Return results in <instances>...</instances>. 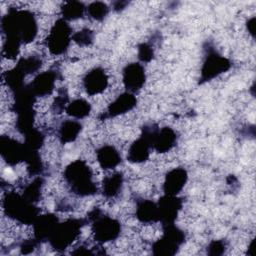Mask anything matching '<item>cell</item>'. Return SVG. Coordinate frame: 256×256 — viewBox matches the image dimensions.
I'll return each mask as SVG.
<instances>
[{
	"label": "cell",
	"mask_w": 256,
	"mask_h": 256,
	"mask_svg": "<svg viewBox=\"0 0 256 256\" xmlns=\"http://www.w3.org/2000/svg\"><path fill=\"white\" fill-rule=\"evenodd\" d=\"M87 220L82 218H70L57 224L52 233L49 243L56 251H64L79 237Z\"/></svg>",
	"instance_id": "5b68a950"
},
{
	"label": "cell",
	"mask_w": 256,
	"mask_h": 256,
	"mask_svg": "<svg viewBox=\"0 0 256 256\" xmlns=\"http://www.w3.org/2000/svg\"><path fill=\"white\" fill-rule=\"evenodd\" d=\"M41 65H42V60L38 56L33 55V56L21 58L16 64V68L26 76L28 74H32L38 71Z\"/></svg>",
	"instance_id": "484cf974"
},
{
	"label": "cell",
	"mask_w": 256,
	"mask_h": 256,
	"mask_svg": "<svg viewBox=\"0 0 256 256\" xmlns=\"http://www.w3.org/2000/svg\"><path fill=\"white\" fill-rule=\"evenodd\" d=\"M99 165L103 169H114L121 163V156L112 145H104L96 152Z\"/></svg>",
	"instance_id": "ffe728a7"
},
{
	"label": "cell",
	"mask_w": 256,
	"mask_h": 256,
	"mask_svg": "<svg viewBox=\"0 0 256 256\" xmlns=\"http://www.w3.org/2000/svg\"><path fill=\"white\" fill-rule=\"evenodd\" d=\"M188 180L187 171L184 168L177 167L167 172L164 183L163 191L167 195H178L179 192L184 188Z\"/></svg>",
	"instance_id": "e0dca14e"
},
{
	"label": "cell",
	"mask_w": 256,
	"mask_h": 256,
	"mask_svg": "<svg viewBox=\"0 0 256 256\" xmlns=\"http://www.w3.org/2000/svg\"><path fill=\"white\" fill-rule=\"evenodd\" d=\"M58 78V72L55 70H48L39 73L28 85L29 89L36 97H43L50 95L55 87V82Z\"/></svg>",
	"instance_id": "4fadbf2b"
},
{
	"label": "cell",
	"mask_w": 256,
	"mask_h": 256,
	"mask_svg": "<svg viewBox=\"0 0 256 256\" xmlns=\"http://www.w3.org/2000/svg\"><path fill=\"white\" fill-rule=\"evenodd\" d=\"M21 44L22 43L19 40L13 37H5L3 41V46H2L3 55L9 59L15 58L19 54Z\"/></svg>",
	"instance_id": "f546056e"
},
{
	"label": "cell",
	"mask_w": 256,
	"mask_h": 256,
	"mask_svg": "<svg viewBox=\"0 0 256 256\" xmlns=\"http://www.w3.org/2000/svg\"><path fill=\"white\" fill-rule=\"evenodd\" d=\"M65 111L69 116L75 119H82L89 115L91 111V105L85 99H75L68 103Z\"/></svg>",
	"instance_id": "cb8c5ba5"
},
{
	"label": "cell",
	"mask_w": 256,
	"mask_h": 256,
	"mask_svg": "<svg viewBox=\"0 0 256 256\" xmlns=\"http://www.w3.org/2000/svg\"><path fill=\"white\" fill-rule=\"evenodd\" d=\"M58 223H59V219L55 214L47 213V214L39 215L35 220V222L32 224L33 231H34V238L39 243L49 241Z\"/></svg>",
	"instance_id": "5bb4252c"
},
{
	"label": "cell",
	"mask_w": 256,
	"mask_h": 256,
	"mask_svg": "<svg viewBox=\"0 0 256 256\" xmlns=\"http://www.w3.org/2000/svg\"><path fill=\"white\" fill-rule=\"evenodd\" d=\"M43 185H44L43 178L40 176H37L36 178H34V180L32 182H30L28 185L25 186V188L22 192V196L26 200L36 204L41 198Z\"/></svg>",
	"instance_id": "d4e9b609"
},
{
	"label": "cell",
	"mask_w": 256,
	"mask_h": 256,
	"mask_svg": "<svg viewBox=\"0 0 256 256\" xmlns=\"http://www.w3.org/2000/svg\"><path fill=\"white\" fill-rule=\"evenodd\" d=\"M154 56V49L149 43H141L138 46V58L141 62H150Z\"/></svg>",
	"instance_id": "d6a6232c"
},
{
	"label": "cell",
	"mask_w": 256,
	"mask_h": 256,
	"mask_svg": "<svg viewBox=\"0 0 256 256\" xmlns=\"http://www.w3.org/2000/svg\"><path fill=\"white\" fill-rule=\"evenodd\" d=\"M177 142V134L170 127L157 128L152 139V148L158 153L170 151Z\"/></svg>",
	"instance_id": "ac0fdd59"
},
{
	"label": "cell",
	"mask_w": 256,
	"mask_h": 256,
	"mask_svg": "<svg viewBox=\"0 0 256 256\" xmlns=\"http://www.w3.org/2000/svg\"><path fill=\"white\" fill-rule=\"evenodd\" d=\"M226 245L223 241L221 240H214L212 241L208 247H207V253L209 255H213V256H219L222 255L225 251Z\"/></svg>",
	"instance_id": "836d02e7"
},
{
	"label": "cell",
	"mask_w": 256,
	"mask_h": 256,
	"mask_svg": "<svg viewBox=\"0 0 256 256\" xmlns=\"http://www.w3.org/2000/svg\"><path fill=\"white\" fill-rule=\"evenodd\" d=\"M123 174L121 172H114L103 179L102 193L106 198H114L120 194L123 188Z\"/></svg>",
	"instance_id": "7402d4cb"
},
{
	"label": "cell",
	"mask_w": 256,
	"mask_h": 256,
	"mask_svg": "<svg viewBox=\"0 0 256 256\" xmlns=\"http://www.w3.org/2000/svg\"><path fill=\"white\" fill-rule=\"evenodd\" d=\"M86 10L85 5L80 1H67L61 7V14L65 21H73L83 17Z\"/></svg>",
	"instance_id": "603a6c76"
},
{
	"label": "cell",
	"mask_w": 256,
	"mask_h": 256,
	"mask_svg": "<svg viewBox=\"0 0 256 256\" xmlns=\"http://www.w3.org/2000/svg\"><path fill=\"white\" fill-rule=\"evenodd\" d=\"M82 130V124L77 120H65L58 128L59 140L63 143H71L77 139Z\"/></svg>",
	"instance_id": "44dd1931"
},
{
	"label": "cell",
	"mask_w": 256,
	"mask_h": 256,
	"mask_svg": "<svg viewBox=\"0 0 256 256\" xmlns=\"http://www.w3.org/2000/svg\"><path fill=\"white\" fill-rule=\"evenodd\" d=\"M182 199L177 195H167L164 194L157 202L159 222L164 225L174 224L181 208Z\"/></svg>",
	"instance_id": "30bf717a"
},
{
	"label": "cell",
	"mask_w": 256,
	"mask_h": 256,
	"mask_svg": "<svg viewBox=\"0 0 256 256\" xmlns=\"http://www.w3.org/2000/svg\"><path fill=\"white\" fill-rule=\"evenodd\" d=\"M122 79L126 90L134 94L144 86L146 80L145 69L140 63H130L123 69Z\"/></svg>",
	"instance_id": "7c38bea8"
},
{
	"label": "cell",
	"mask_w": 256,
	"mask_h": 256,
	"mask_svg": "<svg viewBox=\"0 0 256 256\" xmlns=\"http://www.w3.org/2000/svg\"><path fill=\"white\" fill-rule=\"evenodd\" d=\"M86 9L89 16L96 21H102L109 12L108 5L101 1H95L90 3Z\"/></svg>",
	"instance_id": "f1b7e54d"
},
{
	"label": "cell",
	"mask_w": 256,
	"mask_h": 256,
	"mask_svg": "<svg viewBox=\"0 0 256 256\" xmlns=\"http://www.w3.org/2000/svg\"><path fill=\"white\" fill-rule=\"evenodd\" d=\"M24 78H25V75L21 73L16 67L9 70L5 74V82L13 93L22 89L26 85L24 84Z\"/></svg>",
	"instance_id": "4316f807"
},
{
	"label": "cell",
	"mask_w": 256,
	"mask_h": 256,
	"mask_svg": "<svg viewBox=\"0 0 256 256\" xmlns=\"http://www.w3.org/2000/svg\"><path fill=\"white\" fill-rule=\"evenodd\" d=\"M246 27L248 32L252 35V37H254L255 36V17H252L247 21Z\"/></svg>",
	"instance_id": "d590c367"
},
{
	"label": "cell",
	"mask_w": 256,
	"mask_h": 256,
	"mask_svg": "<svg viewBox=\"0 0 256 256\" xmlns=\"http://www.w3.org/2000/svg\"><path fill=\"white\" fill-rule=\"evenodd\" d=\"M72 31L68 22L63 18L58 19L52 26L47 39L46 45L53 55L64 54L72 40Z\"/></svg>",
	"instance_id": "52a82bcc"
},
{
	"label": "cell",
	"mask_w": 256,
	"mask_h": 256,
	"mask_svg": "<svg viewBox=\"0 0 256 256\" xmlns=\"http://www.w3.org/2000/svg\"><path fill=\"white\" fill-rule=\"evenodd\" d=\"M136 217L140 222L146 224L159 222L157 203L147 199L139 200L136 205Z\"/></svg>",
	"instance_id": "d6986e66"
},
{
	"label": "cell",
	"mask_w": 256,
	"mask_h": 256,
	"mask_svg": "<svg viewBox=\"0 0 256 256\" xmlns=\"http://www.w3.org/2000/svg\"><path fill=\"white\" fill-rule=\"evenodd\" d=\"M108 85V76L104 69L96 67L91 69L83 78V86L85 91L93 96L102 93Z\"/></svg>",
	"instance_id": "9a60e30c"
},
{
	"label": "cell",
	"mask_w": 256,
	"mask_h": 256,
	"mask_svg": "<svg viewBox=\"0 0 256 256\" xmlns=\"http://www.w3.org/2000/svg\"><path fill=\"white\" fill-rule=\"evenodd\" d=\"M2 205L5 214L21 224H33L39 216L38 207L16 192H8Z\"/></svg>",
	"instance_id": "3957f363"
},
{
	"label": "cell",
	"mask_w": 256,
	"mask_h": 256,
	"mask_svg": "<svg viewBox=\"0 0 256 256\" xmlns=\"http://www.w3.org/2000/svg\"><path fill=\"white\" fill-rule=\"evenodd\" d=\"M0 153L2 159L8 165L14 166L25 160L26 149L24 143L22 144L9 136L3 135L0 138Z\"/></svg>",
	"instance_id": "8fae6325"
},
{
	"label": "cell",
	"mask_w": 256,
	"mask_h": 256,
	"mask_svg": "<svg viewBox=\"0 0 256 256\" xmlns=\"http://www.w3.org/2000/svg\"><path fill=\"white\" fill-rule=\"evenodd\" d=\"M88 221L91 223L94 239L100 244L113 241L120 235L119 221L104 214L100 209H93L88 215Z\"/></svg>",
	"instance_id": "277c9868"
},
{
	"label": "cell",
	"mask_w": 256,
	"mask_h": 256,
	"mask_svg": "<svg viewBox=\"0 0 256 256\" xmlns=\"http://www.w3.org/2000/svg\"><path fill=\"white\" fill-rule=\"evenodd\" d=\"M39 244V242L34 238V239H29V240H24L20 244V251L22 254H29L32 253L35 249L36 246Z\"/></svg>",
	"instance_id": "e575fe53"
},
{
	"label": "cell",
	"mask_w": 256,
	"mask_h": 256,
	"mask_svg": "<svg viewBox=\"0 0 256 256\" xmlns=\"http://www.w3.org/2000/svg\"><path fill=\"white\" fill-rule=\"evenodd\" d=\"M64 180L70 190L77 196L88 197L97 192L96 183L90 166L84 160H75L66 166Z\"/></svg>",
	"instance_id": "7a4b0ae2"
},
{
	"label": "cell",
	"mask_w": 256,
	"mask_h": 256,
	"mask_svg": "<svg viewBox=\"0 0 256 256\" xmlns=\"http://www.w3.org/2000/svg\"><path fill=\"white\" fill-rule=\"evenodd\" d=\"M93 39L94 33L88 28L79 30L72 35V40L79 46H88L93 42Z\"/></svg>",
	"instance_id": "4dcf8cb0"
},
{
	"label": "cell",
	"mask_w": 256,
	"mask_h": 256,
	"mask_svg": "<svg viewBox=\"0 0 256 256\" xmlns=\"http://www.w3.org/2000/svg\"><path fill=\"white\" fill-rule=\"evenodd\" d=\"M67 105H68V93H67L66 89L63 88L58 91V95L56 96V98L53 102L52 109L56 113H61L66 109Z\"/></svg>",
	"instance_id": "1f68e13d"
},
{
	"label": "cell",
	"mask_w": 256,
	"mask_h": 256,
	"mask_svg": "<svg viewBox=\"0 0 256 256\" xmlns=\"http://www.w3.org/2000/svg\"><path fill=\"white\" fill-rule=\"evenodd\" d=\"M231 68V62L228 58L220 55L212 47L206 48V55L201 67L200 82L210 81Z\"/></svg>",
	"instance_id": "9c48e42d"
},
{
	"label": "cell",
	"mask_w": 256,
	"mask_h": 256,
	"mask_svg": "<svg viewBox=\"0 0 256 256\" xmlns=\"http://www.w3.org/2000/svg\"><path fill=\"white\" fill-rule=\"evenodd\" d=\"M1 29L5 37H13L21 43L32 42L38 33L34 14L28 10L19 9H10L2 17Z\"/></svg>",
	"instance_id": "6da1fadb"
},
{
	"label": "cell",
	"mask_w": 256,
	"mask_h": 256,
	"mask_svg": "<svg viewBox=\"0 0 256 256\" xmlns=\"http://www.w3.org/2000/svg\"><path fill=\"white\" fill-rule=\"evenodd\" d=\"M157 128L158 126L155 124L145 125L142 128L141 135L128 149L127 159L131 163H142L149 158L150 149L152 148V139Z\"/></svg>",
	"instance_id": "ba28073f"
},
{
	"label": "cell",
	"mask_w": 256,
	"mask_h": 256,
	"mask_svg": "<svg viewBox=\"0 0 256 256\" xmlns=\"http://www.w3.org/2000/svg\"><path fill=\"white\" fill-rule=\"evenodd\" d=\"M24 137H25L24 145L29 150L38 151L44 142L43 134L36 128H33L31 131L25 134Z\"/></svg>",
	"instance_id": "83f0119b"
},
{
	"label": "cell",
	"mask_w": 256,
	"mask_h": 256,
	"mask_svg": "<svg viewBox=\"0 0 256 256\" xmlns=\"http://www.w3.org/2000/svg\"><path fill=\"white\" fill-rule=\"evenodd\" d=\"M184 241L185 234L180 228L175 224L164 225L162 236L152 245V252L154 255H175Z\"/></svg>",
	"instance_id": "8992f818"
},
{
	"label": "cell",
	"mask_w": 256,
	"mask_h": 256,
	"mask_svg": "<svg viewBox=\"0 0 256 256\" xmlns=\"http://www.w3.org/2000/svg\"><path fill=\"white\" fill-rule=\"evenodd\" d=\"M127 4H128V2H126V1H117L113 4V6L116 11H121L126 7Z\"/></svg>",
	"instance_id": "8d00e7d4"
},
{
	"label": "cell",
	"mask_w": 256,
	"mask_h": 256,
	"mask_svg": "<svg viewBox=\"0 0 256 256\" xmlns=\"http://www.w3.org/2000/svg\"><path fill=\"white\" fill-rule=\"evenodd\" d=\"M137 103V99L133 93L128 91L119 95L109 106L105 113L102 114V119L113 118L119 115H123L129 111H131Z\"/></svg>",
	"instance_id": "2e32d148"
}]
</instances>
